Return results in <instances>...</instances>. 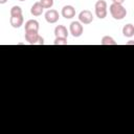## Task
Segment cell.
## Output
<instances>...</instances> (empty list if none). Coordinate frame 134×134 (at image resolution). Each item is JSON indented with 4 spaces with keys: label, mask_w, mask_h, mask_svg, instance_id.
I'll use <instances>...</instances> for the list:
<instances>
[{
    "label": "cell",
    "mask_w": 134,
    "mask_h": 134,
    "mask_svg": "<svg viewBox=\"0 0 134 134\" xmlns=\"http://www.w3.org/2000/svg\"><path fill=\"white\" fill-rule=\"evenodd\" d=\"M109 10H110L112 18L115 20H122L127 16V9L122 6V4L112 3L109 7Z\"/></svg>",
    "instance_id": "cell-1"
},
{
    "label": "cell",
    "mask_w": 134,
    "mask_h": 134,
    "mask_svg": "<svg viewBox=\"0 0 134 134\" xmlns=\"http://www.w3.org/2000/svg\"><path fill=\"white\" fill-rule=\"evenodd\" d=\"M95 15L98 19H105L107 17V2L105 0H97L94 5Z\"/></svg>",
    "instance_id": "cell-2"
},
{
    "label": "cell",
    "mask_w": 134,
    "mask_h": 134,
    "mask_svg": "<svg viewBox=\"0 0 134 134\" xmlns=\"http://www.w3.org/2000/svg\"><path fill=\"white\" fill-rule=\"evenodd\" d=\"M25 40L31 45H43L44 44V39L38 32H35V31L25 32Z\"/></svg>",
    "instance_id": "cell-3"
},
{
    "label": "cell",
    "mask_w": 134,
    "mask_h": 134,
    "mask_svg": "<svg viewBox=\"0 0 134 134\" xmlns=\"http://www.w3.org/2000/svg\"><path fill=\"white\" fill-rule=\"evenodd\" d=\"M69 30H70V34L74 38H79L82 36L84 28H83V25L80 21H73V22H71V24L69 26Z\"/></svg>",
    "instance_id": "cell-4"
},
{
    "label": "cell",
    "mask_w": 134,
    "mask_h": 134,
    "mask_svg": "<svg viewBox=\"0 0 134 134\" xmlns=\"http://www.w3.org/2000/svg\"><path fill=\"white\" fill-rule=\"evenodd\" d=\"M79 21L82 24H90L93 21V15L90 10L88 9H84L79 14Z\"/></svg>",
    "instance_id": "cell-5"
},
{
    "label": "cell",
    "mask_w": 134,
    "mask_h": 134,
    "mask_svg": "<svg viewBox=\"0 0 134 134\" xmlns=\"http://www.w3.org/2000/svg\"><path fill=\"white\" fill-rule=\"evenodd\" d=\"M59 13L55 10V9H48L46 13H45V20L50 23V24H53L55 22L59 21Z\"/></svg>",
    "instance_id": "cell-6"
},
{
    "label": "cell",
    "mask_w": 134,
    "mask_h": 134,
    "mask_svg": "<svg viewBox=\"0 0 134 134\" xmlns=\"http://www.w3.org/2000/svg\"><path fill=\"white\" fill-rule=\"evenodd\" d=\"M61 14L65 19H72L75 16V8L72 5H65L62 8Z\"/></svg>",
    "instance_id": "cell-7"
},
{
    "label": "cell",
    "mask_w": 134,
    "mask_h": 134,
    "mask_svg": "<svg viewBox=\"0 0 134 134\" xmlns=\"http://www.w3.org/2000/svg\"><path fill=\"white\" fill-rule=\"evenodd\" d=\"M24 27H25V32H29V31L38 32L40 26H39V22L37 20H28V21H26Z\"/></svg>",
    "instance_id": "cell-8"
},
{
    "label": "cell",
    "mask_w": 134,
    "mask_h": 134,
    "mask_svg": "<svg viewBox=\"0 0 134 134\" xmlns=\"http://www.w3.org/2000/svg\"><path fill=\"white\" fill-rule=\"evenodd\" d=\"M43 9H44V7L42 6L41 2L39 1V2H35V3H34V5H32L31 8H30V13H31L32 16L39 17V16H41V15L43 14Z\"/></svg>",
    "instance_id": "cell-9"
},
{
    "label": "cell",
    "mask_w": 134,
    "mask_h": 134,
    "mask_svg": "<svg viewBox=\"0 0 134 134\" xmlns=\"http://www.w3.org/2000/svg\"><path fill=\"white\" fill-rule=\"evenodd\" d=\"M54 36L55 38H67L68 30L64 25H58L54 28Z\"/></svg>",
    "instance_id": "cell-10"
},
{
    "label": "cell",
    "mask_w": 134,
    "mask_h": 134,
    "mask_svg": "<svg viewBox=\"0 0 134 134\" xmlns=\"http://www.w3.org/2000/svg\"><path fill=\"white\" fill-rule=\"evenodd\" d=\"M23 22H24V19H23V16H18V17H10L9 19V23L10 25L14 27V28H19L23 25Z\"/></svg>",
    "instance_id": "cell-11"
},
{
    "label": "cell",
    "mask_w": 134,
    "mask_h": 134,
    "mask_svg": "<svg viewBox=\"0 0 134 134\" xmlns=\"http://www.w3.org/2000/svg\"><path fill=\"white\" fill-rule=\"evenodd\" d=\"M122 35L127 38H131L134 36V25L131 24V23H128L126 24L124 27H122Z\"/></svg>",
    "instance_id": "cell-12"
},
{
    "label": "cell",
    "mask_w": 134,
    "mask_h": 134,
    "mask_svg": "<svg viewBox=\"0 0 134 134\" xmlns=\"http://www.w3.org/2000/svg\"><path fill=\"white\" fill-rule=\"evenodd\" d=\"M100 44L102 45H116L117 43L115 42V40L110 37V36H104L102 41H100Z\"/></svg>",
    "instance_id": "cell-13"
},
{
    "label": "cell",
    "mask_w": 134,
    "mask_h": 134,
    "mask_svg": "<svg viewBox=\"0 0 134 134\" xmlns=\"http://www.w3.org/2000/svg\"><path fill=\"white\" fill-rule=\"evenodd\" d=\"M22 16V8L18 5H15L10 8V17H18Z\"/></svg>",
    "instance_id": "cell-14"
},
{
    "label": "cell",
    "mask_w": 134,
    "mask_h": 134,
    "mask_svg": "<svg viewBox=\"0 0 134 134\" xmlns=\"http://www.w3.org/2000/svg\"><path fill=\"white\" fill-rule=\"evenodd\" d=\"M40 2L44 8H51L53 5V0H40Z\"/></svg>",
    "instance_id": "cell-15"
},
{
    "label": "cell",
    "mask_w": 134,
    "mask_h": 134,
    "mask_svg": "<svg viewBox=\"0 0 134 134\" xmlns=\"http://www.w3.org/2000/svg\"><path fill=\"white\" fill-rule=\"evenodd\" d=\"M54 45H67V38H55Z\"/></svg>",
    "instance_id": "cell-16"
},
{
    "label": "cell",
    "mask_w": 134,
    "mask_h": 134,
    "mask_svg": "<svg viewBox=\"0 0 134 134\" xmlns=\"http://www.w3.org/2000/svg\"><path fill=\"white\" fill-rule=\"evenodd\" d=\"M112 2L115 4H122L125 2V0H112Z\"/></svg>",
    "instance_id": "cell-17"
},
{
    "label": "cell",
    "mask_w": 134,
    "mask_h": 134,
    "mask_svg": "<svg viewBox=\"0 0 134 134\" xmlns=\"http://www.w3.org/2000/svg\"><path fill=\"white\" fill-rule=\"evenodd\" d=\"M127 45H134V41H129L127 43Z\"/></svg>",
    "instance_id": "cell-18"
},
{
    "label": "cell",
    "mask_w": 134,
    "mask_h": 134,
    "mask_svg": "<svg viewBox=\"0 0 134 134\" xmlns=\"http://www.w3.org/2000/svg\"><path fill=\"white\" fill-rule=\"evenodd\" d=\"M6 2H7V0H0V4H4Z\"/></svg>",
    "instance_id": "cell-19"
},
{
    "label": "cell",
    "mask_w": 134,
    "mask_h": 134,
    "mask_svg": "<svg viewBox=\"0 0 134 134\" xmlns=\"http://www.w3.org/2000/svg\"><path fill=\"white\" fill-rule=\"evenodd\" d=\"M19 1H25V0H19Z\"/></svg>",
    "instance_id": "cell-20"
}]
</instances>
